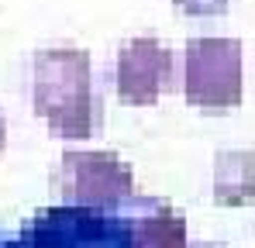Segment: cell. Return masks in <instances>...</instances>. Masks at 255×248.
Segmentation results:
<instances>
[{
  "instance_id": "obj_3",
  "label": "cell",
  "mask_w": 255,
  "mask_h": 248,
  "mask_svg": "<svg viewBox=\"0 0 255 248\" xmlns=\"http://www.w3.org/2000/svg\"><path fill=\"white\" fill-rule=\"evenodd\" d=\"M28 248H134L121 210L97 207H52L28 221L21 231Z\"/></svg>"
},
{
  "instance_id": "obj_9",
  "label": "cell",
  "mask_w": 255,
  "mask_h": 248,
  "mask_svg": "<svg viewBox=\"0 0 255 248\" xmlns=\"http://www.w3.org/2000/svg\"><path fill=\"white\" fill-rule=\"evenodd\" d=\"M0 248H28L24 238H0Z\"/></svg>"
},
{
  "instance_id": "obj_5",
  "label": "cell",
  "mask_w": 255,
  "mask_h": 248,
  "mask_svg": "<svg viewBox=\"0 0 255 248\" xmlns=\"http://www.w3.org/2000/svg\"><path fill=\"white\" fill-rule=\"evenodd\" d=\"M172 73H176L172 48L152 35H141L121 45L114 66V90L125 104L148 107L166 90H172Z\"/></svg>"
},
{
  "instance_id": "obj_7",
  "label": "cell",
  "mask_w": 255,
  "mask_h": 248,
  "mask_svg": "<svg viewBox=\"0 0 255 248\" xmlns=\"http://www.w3.org/2000/svg\"><path fill=\"white\" fill-rule=\"evenodd\" d=\"M214 200L221 207H242L255 200V152H221L214 159Z\"/></svg>"
},
{
  "instance_id": "obj_11",
  "label": "cell",
  "mask_w": 255,
  "mask_h": 248,
  "mask_svg": "<svg viewBox=\"0 0 255 248\" xmlns=\"http://www.w3.org/2000/svg\"><path fill=\"white\" fill-rule=\"evenodd\" d=\"M190 248H224V245H190Z\"/></svg>"
},
{
  "instance_id": "obj_8",
  "label": "cell",
  "mask_w": 255,
  "mask_h": 248,
  "mask_svg": "<svg viewBox=\"0 0 255 248\" xmlns=\"http://www.w3.org/2000/svg\"><path fill=\"white\" fill-rule=\"evenodd\" d=\"M183 14L190 17H211V14H224L228 10V0H172Z\"/></svg>"
},
{
  "instance_id": "obj_4",
  "label": "cell",
  "mask_w": 255,
  "mask_h": 248,
  "mask_svg": "<svg viewBox=\"0 0 255 248\" xmlns=\"http://www.w3.org/2000/svg\"><path fill=\"white\" fill-rule=\"evenodd\" d=\"M55 186L66 204L118 210L134 197V172L114 152H62Z\"/></svg>"
},
{
  "instance_id": "obj_1",
  "label": "cell",
  "mask_w": 255,
  "mask_h": 248,
  "mask_svg": "<svg viewBox=\"0 0 255 248\" xmlns=\"http://www.w3.org/2000/svg\"><path fill=\"white\" fill-rule=\"evenodd\" d=\"M31 104L55 138H90L104 124V104L93 90L90 52L76 45L38 48L31 59Z\"/></svg>"
},
{
  "instance_id": "obj_10",
  "label": "cell",
  "mask_w": 255,
  "mask_h": 248,
  "mask_svg": "<svg viewBox=\"0 0 255 248\" xmlns=\"http://www.w3.org/2000/svg\"><path fill=\"white\" fill-rule=\"evenodd\" d=\"M0 148H3V118H0Z\"/></svg>"
},
{
  "instance_id": "obj_6",
  "label": "cell",
  "mask_w": 255,
  "mask_h": 248,
  "mask_svg": "<svg viewBox=\"0 0 255 248\" xmlns=\"http://www.w3.org/2000/svg\"><path fill=\"white\" fill-rule=\"evenodd\" d=\"M128 221V231L134 238V248H190L186 217L172 210L162 200H128L118 207Z\"/></svg>"
},
{
  "instance_id": "obj_2",
  "label": "cell",
  "mask_w": 255,
  "mask_h": 248,
  "mask_svg": "<svg viewBox=\"0 0 255 248\" xmlns=\"http://www.w3.org/2000/svg\"><path fill=\"white\" fill-rule=\"evenodd\" d=\"M183 93L204 111L238 107L245 97V45L217 35L190 38L183 48Z\"/></svg>"
}]
</instances>
